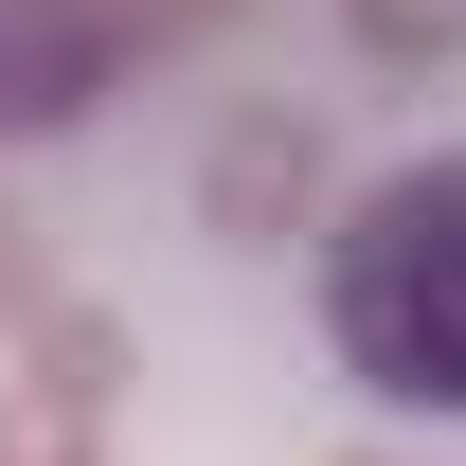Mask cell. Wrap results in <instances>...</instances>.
Masks as SVG:
<instances>
[{
    "mask_svg": "<svg viewBox=\"0 0 466 466\" xmlns=\"http://www.w3.org/2000/svg\"><path fill=\"white\" fill-rule=\"evenodd\" d=\"M323 341L377 412H431L466 431V144L359 179L341 233H323Z\"/></svg>",
    "mask_w": 466,
    "mask_h": 466,
    "instance_id": "1",
    "label": "cell"
}]
</instances>
